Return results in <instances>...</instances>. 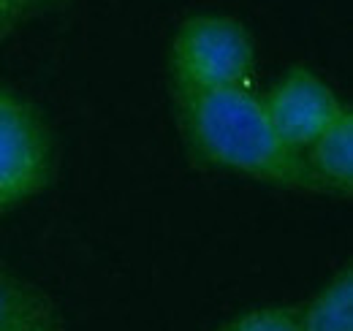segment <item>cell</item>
Segmentation results:
<instances>
[{"mask_svg":"<svg viewBox=\"0 0 353 331\" xmlns=\"http://www.w3.org/2000/svg\"><path fill=\"white\" fill-rule=\"evenodd\" d=\"M215 331H302L299 310L294 307H253L231 321L221 323Z\"/></svg>","mask_w":353,"mask_h":331,"instance_id":"cell-8","label":"cell"},{"mask_svg":"<svg viewBox=\"0 0 353 331\" xmlns=\"http://www.w3.org/2000/svg\"><path fill=\"white\" fill-rule=\"evenodd\" d=\"M0 331H68L44 290L0 266Z\"/></svg>","mask_w":353,"mask_h":331,"instance_id":"cell-6","label":"cell"},{"mask_svg":"<svg viewBox=\"0 0 353 331\" xmlns=\"http://www.w3.org/2000/svg\"><path fill=\"white\" fill-rule=\"evenodd\" d=\"M169 68L174 90L250 87L256 74V41L234 17L196 14L176 28Z\"/></svg>","mask_w":353,"mask_h":331,"instance_id":"cell-2","label":"cell"},{"mask_svg":"<svg viewBox=\"0 0 353 331\" xmlns=\"http://www.w3.org/2000/svg\"><path fill=\"white\" fill-rule=\"evenodd\" d=\"M302 331H353V269L345 266L299 310Z\"/></svg>","mask_w":353,"mask_h":331,"instance_id":"cell-7","label":"cell"},{"mask_svg":"<svg viewBox=\"0 0 353 331\" xmlns=\"http://www.w3.org/2000/svg\"><path fill=\"white\" fill-rule=\"evenodd\" d=\"M174 103L179 130L201 161L259 182L312 190L302 155L277 139L261 95L250 87L176 90Z\"/></svg>","mask_w":353,"mask_h":331,"instance_id":"cell-1","label":"cell"},{"mask_svg":"<svg viewBox=\"0 0 353 331\" xmlns=\"http://www.w3.org/2000/svg\"><path fill=\"white\" fill-rule=\"evenodd\" d=\"M261 103L277 139L299 155L345 109L332 84L305 66L288 68L269 87Z\"/></svg>","mask_w":353,"mask_h":331,"instance_id":"cell-4","label":"cell"},{"mask_svg":"<svg viewBox=\"0 0 353 331\" xmlns=\"http://www.w3.org/2000/svg\"><path fill=\"white\" fill-rule=\"evenodd\" d=\"M302 166L312 190L351 196L353 190V114L345 106L343 114L329 125L307 150Z\"/></svg>","mask_w":353,"mask_h":331,"instance_id":"cell-5","label":"cell"},{"mask_svg":"<svg viewBox=\"0 0 353 331\" xmlns=\"http://www.w3.org/2000/svg\"><path fill=\"white\" fill-rule=\"evenodd\" d=\"M46 3L49 0H0V39L11 36L36 11H41Z\"/></svg>","mask_w":353,"mask_h":331,"instance_id":"cell-9","label":"cell"},{"mask_svg":"<svg viewBox=\"0 0 353 331\" xmlns=\"http://www.w3.org/2000/svg\"><path fill=\"white\" fill-rule=\"evenodd\" d=\"M54 147L44 117L0 87V217L36 199L52 179Z\"/></svg>","mask_w":353,"mask_h":331,"instance_id":"cell-3","label":"cell"}]
</instances>
